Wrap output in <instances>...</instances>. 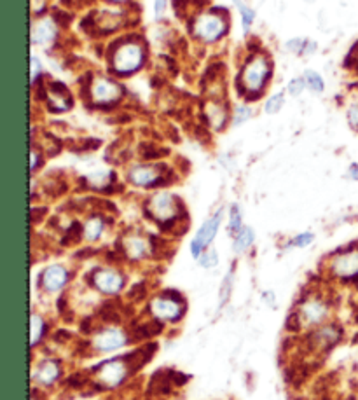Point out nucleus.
<instances>
[{"label":"nucleus","mask_w":358,"mask_h":400,"mask_svg":"<svg viewBox=\"0 0 358 400\" xmlns=\"http://www.w3.org/2000/svg\"><path fill=\"white\" fill-rule=\"evenodd\" d=\"M240 11H242V16H243V30L249 32L250 25H252V21H253V11L242 4H240Z\"/></svg>","instance_id":"nucleus-31"},{"label":"nucleus","mask_w":358,"mask_h":400,"mask_svg":"<svg viewBox=\"0 0 358 400\" xmlns=\"http://www.w3.org/2000/svg\"><path fill=\"white\" fill-rule=\"evenodd\" d=\"M231 291H233V275H227L226 280L222 282V287H220V297H219L220 308L229 301Z\"/></svg>","instance_id":"nucleus-26"},{"label":"nucleus","mask_w":358,"mask_h":400,"mask_svg":"<svg viewBox=\"0 0 358 400\" xmlns=\"http://www.w3.org/2000/svg\"><path fill=\"white\" fill-rule=\"evenodd\" d=\"M222 213H224V210L217 211V213H215L213 217H210V219L201 226V229L198 231L196 238H194L193 243H191V253H193L194 257H201L203 250L207 249L211 242H213L215 234H217V231H219L220 220H222Z\"/></svg>","instance_id":"nucleus-12"},{"label":"nucleus","mask_w":358,"mask_h":400,"mask_svg":"<svg viewBox=\"0 0 358 400\" xmlns=\"http://www.w3.org/2000/svg\"><path fill=\"white\" fill-rule=\"evenodd\" d=\"M162 328H165L162 327V322L156 320V318H152V320H143L133 328V336H135L136 341L151 339V337L159 336L162 333Z\"/></svg>","instance_id":"nucleus-18"},{"label":"nucleus","mask_w":358,"mask_h":400,"mask_svg":"<svg viewBox=\"0 0 358 400\" xmlns=\"http://www.w3.org/2000/svg\"><path fill=\"white\" fill-rule=\"evenodd\" d=\"M149 213L159 224H171L180 213V203L173 194L159 193L149 200Z\"/></svg>","instance_id":"nucleus-5"},{"label":"nucleus","mask_w":358,"mask_h":400,"mask_svg":"<svg viewBox=\"0 0 358 400\" xmlns=\"http://www.w3.org/2000/svg\"><path fill=\"white\" fill-rule=\"evenodd\" d=\"M119 96H121V90L112 81L98 77V79H94L93 84H91V98H93L94 103L107 105V103L116 102Z\"/></svg>","instance_id":"nucleus-13"},{"label":"nucleus","mask_w":358,"mask_h":400,"mask_svg":"<svg viewBox=\"0 0 358 400\" xmlns=\"http://www.w3.org/2000/svg\"><path fill=\"white\" fill-rule=\"evenodd\" d=\"M166 9V0H156V6H154V16L156 19H161L162 12H165Z\"/></svg>","instance_id":"nucleus-37"},{"label":"nucleus","mask_w":358,"mask_h":400,"mask_svg":"<svg viewBox=\"0 0 358 400\" xmlns=\"http://www.w3.org/2000/svg\"><path fill=\"white\" fill-rule=\"evenodd\" d=\"M61 367L58 360H44V362L39 364L34 370V381L39 383L41 386H50L60 378Z\"/></svg>","instance_id":"nucleus-16"},{"label":"nucleus","mask_w":358,"mask_h":400,"mask_svg":"<svg viewBox=\"0 0 358 400\" xmlns=\"http://www.w3.org/2000/svg\"><path fill=\"white\" fill-rule=\"evenodd\" d=\"M350 177L358 182V165H353V167L350 168Z\"/></svg>","instance_id":"nucleus-38"},{"label":"nucleus","mask_w":358,"mask_h":400,"mask_svg":"<svg viewBox=\"0 0 358 400\" xmlns=\"http://www.w3.org/2000/svg\"><path fill=\"white\" fill-rule=\"evenodd\" d=\"M302 87H304V79L299 77V79H294L288 84V93H291V95H299L302 91Z\"/></svg>","instance_id":"nucleus-33"},{"label":"nucleus","mask_w":358,"mask_h":400,"mask_svg":"<svg viewBox=\"0 0 358 400\" xmlns=\"http://www.w3.org/2000/svg\"><path fill=\"white\" fill-rule=\"evenodd\" d=\"M282 105H283V96L275 95L266 102L264 110H266V114H276L280 109H282Z\"/></svg>","instance_id":"nucleus-30"},{"label":"nucleus","mask_w":358,"mask_h":400,"mask_svg":"<svg viewBox=\"0 0 358 400\" xmlns=\"http://www.w3.org/2000/svg\"><path fill=\"white\" fill-rule=\"evenodd\" d=\"M103 227H105V224H103L102 217H91V219H87V222L84 224L83 227L84 236H86V240H90V242H94V240H98L100 236H102Z\"/></svg>","instance_id":"nucleus-21"},{"label":"nucleus","mask_w":358,"mask_h":400,"mask_svg":"<svg viewBox=\"0 0 358 400\" xmlns=\"http://www.w3.org/2000/svg\"><path fill=\"white\" fill-rule=\"evenodd\" d=\"M229 227L233 233H240V229H242V210L238 204H233V208H231Z\"/></svg>","instance_id":"nucleus-27"},{"label":"nucleus","mask_w":358,"mask_h":400,"mask_svg":"<svg viewBox=\"0 0 358 400\" xmlns=\"http://www.w3.org/2000/svg\"><path fill=\"white\" fill-rule=\"evenodd\" d=\"M313 240H315L313 233H302V234H299L297 238H294V242H292V245H295V246H308L309 243L313 242Z\"/></svg>","instance_id":"nucleus-32"},{"label":"nucleus","mask_w":358,"mask_h":400,"mask_svg":"<svg viewBox=\"0 0 358 400\" xmlns=\"http://www.w3.org/2000/svg\"><path fill=\"white\" fill-rule=\"evenodd\" d=\"M341 339H343V328H341V325L324 324L318 330L309 334L308 344L311 351L322 353V351H328L330 348L336 346Z\"/></svg>","instance_id":"nucleus-8"},{"label":"nucleus","mask_w":358,"mask_h":400,"mask_svg":"<svg viewBox=\"0 0 358 400\" xmlns=\"http://www.w3.org/2000/svg\"><path fill=\"white\" fill-rule=\"evenodd\" d=\"M226 32V21L215 12L201 14L194 23V35L204 42H215Z\"/></svg>","instance_id":"nucleus-10"},{"label":"nucleus","mask_w":358,"mask_h":400,"mask_svg":"<svg viewBox=\"0 0 358 400\" xmlns=\"http://www.w3.org/2000/svg\"><path fill=\"white\" fill-rule=\"evenodd\" d=\"M304 79H306V84H308V86L313 91L324 90V81H322V77L318 76L317 72H313V70H308V72L304 74Z\"/></svg>","instance_id":"nucleus-29"},{"label":"nucleus","mask_w":358,"mask_h":400,"mask_svg":"<svg viewBox=\"0 0 358 400\" xmlns=\"http://www.w3.org/2000/svg\"><path fill=\"white\" fill-rule=\"evenodd\" d=\"M156 351H158V344L147 343V344H143L142 348H138V350L128 353L125 359L128 360L129 367H131V372H136V370L142 369L143 366H147V364L152 360V357L156 355Z\"/></svg>","instance_id":"nucleus-17"},{"label":"nucleus","mask_w":358,"mask_h":400,"mask_svg":"<svg viewBox=\"0 0 358 400\" xmlns=\"http://www.w3.org/2000/svg\"><path fill=\"white\" fill-rule=\"evenodd\" d=\"M70 273L60 264H53L41 273V287L45 292H58L67 285Z\"/></svg>","instance_id":"nucleus-14"},{"label":"nucleus","mask_w":358,"mask_h":400,"mask_svg":"<svg viewBox=\"0 0 358 400\" xmlns=\"http://www.w3.org/2000/svg\"><path fill=\"white\" fill-rule=\"evenodd\" d=\"M32 37H34V42H37V44H48V42H51L56 37L54 23L51 19H42V21H39L34 27Z\"/></svg>","instance_id":"nucleus-19"},{"label":"nucleus","mask_w":358,"mask_h":400,"mask_svg":"<svg viewBox=\"0 0 358 400\" xmlns=\"http://www.w3.org/2000/svg\"><path fill=\"white\" fill-rule=\"evenodd\" d=\"M250 116H252V110L246 109V107H238L236 125H240V123H243V121H245V119H249Z\"/></svg>","instance_id":"nucleus-34"},{"label":"nucleus","mask_w":358,"mask_h":400,"mask_svg":"<svg viewBox=\"0 0 358 400\" xmlns=\"http://www.w3.org/2000/svg\"><path fill=\"white\" fill-rule=\"evenodd\" d=\"M269 74V63L266 58L257 56L250 61L249 65L243 70L242 76V84L245 86V90L249 93H257V91L262 90L266 83V77Z\"/></svg>","instance_id":"nucleus-11"},{"label":"nucleus","mask_w":358,"mask_h":400,"mask_svg":"<svg viewBox=\"0 0 358 400\" xmlns=\"http://www.w3.org/2000/svg\"><path fill=\"white\" fill-rule=\"evenodd\" d=\"M128 178L138 187H154L162 182V173L159 167H135L129 170Z\"/></svg>","instance_id":"nucleus-15"},{"label":"nucleus","mask_w":358,"mask_h":400,"mask_svg":"<svg viewBox=\"0 0 358 400\" xmlns=\"http://www.w3.org/2000/svg\"><path fill=\"white\" fill-rule=\"evenodd\" d=\"M253 240H255V234H253V231L250 229V227H242V229H240V233H236L234 250H236L238 253L245 252L249 246H252Z\"/></svg>","instance_id":"nucleus-22"},{"label":"nucleus","mask_w":358,"mask_h":400,"mask_svg":"<svg viewBox=\"0 0 358 400\" xmlns=\"http://www.w3.org/2000/svg\"><path fill=\"white\" fill-rule=\"evenodd\" d=\"M149 246L145 243V240L140 238V236H129L128 240H125V253L129 257V259H143L147 255Z\"/></svg>","instance_id":"nucleus-20"},{"label":"nucleus","mask_w":358,"mask_h":400,"mask_svg":"<svg viewBox=\"0 0 358 400\" xmlns=\"http://www.w3.org/2000/svg\"><path fill=\"white\" fill-rule=\"evenodd\" d=\"M328 304L325 299L309 295L299 304V308L294 313V330L301 327H313V325H322L328 317Z\"/></svg>","instance_id":"nucleus-2"},{"label":"nucleus","mask_w":358,"mask_h":400,"mask_svg":"<svg viewBox=\"0 0 358 400\" xmlns=\"http://www.w3.org/2000/svg\"><path fill=\"white\" fill-rule=\"evenodd\" d=\"M143 50L136 42H126L116 51L112 60V67L119 74H131L142 65Z\"/></svg>","instance_id":"nucleus-6"},{"label":"nucleus","mask_w":358,"mask_h":400,"mask_svg":"<svg viewBox=\"0 0 358 400\" xmlns=\"http://www.w3.org/2000/svg\"><path fill=\"white\" fill-rule=\"evenodd\" d=\"M129 374H133L131 367H129L128 360L121 357V359L109 360V362H103L102 366L96 367L94 379L105 388H116L128 378Z\"/></svg>","instance_id":"nucleus-4"},{"label":"nucleus","mask_w":358,"mask_h":400,"mask_svg":"<svg viewBox=\"0 0 358 400\" xmlns=\"http://www.w3.org/2000/svg\"><path fill=\"white\" fill-rule=\"evenodd\" d=\"M114 2H123V0H114Z\"/></svg>","instance_id":"nucleus-40"},{"label":"nucleus","mask_w":358,"mask_h":400,"mask_svg":"<svg viewBox=\"0 0 358 400\" xmlns=\"http://www.w3.org/2000/svg\"><path fill=\"white\" fill-rule=\"evenodd\" d=\"M328 271L334 278L346 284H358V249H348L332 255Z\"/></svg>","instance_id":"nucleus-3"},{"label":"nucleus","mask_w":358,"mask_h":400,"mask_svg":"<svg viewBox=\"0 0 358 400\" xmlns=\"http://www.w3.org/2000/svg\"><path fill=\"white\" fill-rule=\"evenodd\" d=\"M37 165H39V158H37V152H32V170H37Z\"/></svg>","instance_id":"nucleus-39"},{"label":"nucleus","mask_w":358,"mask_h":400,"mask_svg":"<svg viewBox=\"0 0 358 400\" xmlns=\"http://www.w3.org/2000/svg\"><path fill=\"white\" fill-rule=\"evenodd\" d=\"M149 311L152 317L159 322H175L180 320L185 313V301L182 295H178L173 291H166L162 294L156 295L151 302H149Z\"/></svg>","instance_id":"nucleus-1"},{"label":"nucleus","mask_w":358,"mask_h":400,"mask_svg":"<svg viewBox=\"0 0 358 400\" xmlns=\"http://www.w3.org/2000/svg\"><path fill=\"white\" fill-rule=\"evenodd\" d=\"M348 119H350V125L353 126L355 129H358V105H353L348 112Z\"/></svg>","instance_id":"nucleus-35"},{"label":"nucleus","mask_w":358,"mask_h":400,"mask_svg":"<svg viewBox=\"0 0 358 400\" xmlns=\"http://www.w3.org/2000/svg\"><path fill=\"white\" fill-rule=\"evenodd\" d=\"M32 81H35L37 79V76H39V72L42 70V65H41V61H39V58H35V56H32Z\"/></svg>","instance_id":"nucleus-36"},{"label":"nucleus","mask_w":358,"mask_h":400,"mask_svg":"<svg viewBox=\"0 0 358 400\" xmlns=\"http://www.w3.org/2000/svg\"><path fill=\"white\" fill-rule=\"evenodd\" d=\"M110 180H112V175L109 171H98V173H93L87 177V182L93 185L94 189H103L107 184H110Z\"/></svg>","instance_id":"nucleus-25"},{"label":"nucleus","mask_w":358,"mask_h":400,"mask_svg":"<svg viewBox=\"0 0 358 400\" xmlns=\"http://www.w3.org/2000/svg\"><path fill=\"white\" fill-rule=\"evenodd\" d=\"M125 276L110 268L96 269L93 276H91V285L105 295H117L125 288Z\"/></svg>","instance_id":"nucleus-9"},{"label":"nucleus","mask_w":358,"mask_h":400,"mask_svg":"<svg viewBox=\"0 0 358 400\" xmlns=\"http://www.w3.org/2000/svg\"><path fill=\"white\" fill-rule=\"evenodd\" d=\"M126 343H128V334L125 330L119 327H105L93 334L91 348L98 353H110V351L126 346Z\"/></svg>","instance_id":"nucleus-7"},{"label":"nucleus","mask_w":358,"mask_h":400,"mask_svg":"<svg viewBox=\"0 0 358 400\" xmlns=\"http://www.w3.org/2000/svg\"><path fill=\"white\" fill-rule=\"evenodd\" d=\"M200 262L203 268H215V266L219 264V255H217V252L213 249H210L204 253H201Z\"/></svg>","instance_id":"nucleus-28"},{"label":"nucleus","mask_w":358,"mask_h":400,"mask_svg":"<svg viewBox=\"0 0 358 400\" xmlns=\"http://www.w3.org/2000/svg\"><path fill=\"white\" fill-rule=\"evenodd\" d=\"M45 334V320L37 313H32V348L37 346Z\"/></svg>","instance_id":"nucleus-23"},{"label":"nucleus","mask_w":358,"mask_h":400,"mask_svg":"<svg viewBox=\"0 0 358 400\" xmlns=\"http://www.w3.org/2000/svg\"><path fill=\"white\" fill-rule=\"evenodd\" d=\"M65 385L70 386L72 390H81L86 385H90V378L84 372H74L65 379Z\"/></svg>","instance_id":"nucleus-24"}]
</instances>
